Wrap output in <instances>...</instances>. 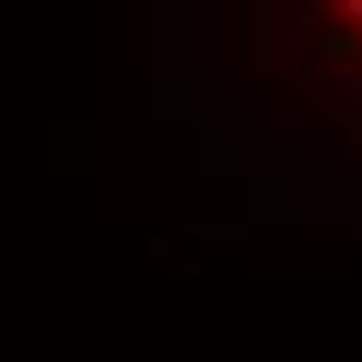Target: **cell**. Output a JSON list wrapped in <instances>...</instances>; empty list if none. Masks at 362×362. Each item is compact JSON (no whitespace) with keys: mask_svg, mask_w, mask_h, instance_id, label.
Instances as JSON below:
<instances>
[{"mask_svg":"<svg viewBox=\"0 0 362 362\" xmlns=\"http://www.w3.org/2000/svg\"><path fill=\"white\" fill-rule=\"evenodd\" d=\"M337 13H344L350 25H362V0H337Z\"/></svg>","mask_w":362,"mask_h":362,"instance_id":"1","label":"cell"},{"mask_svg":"<svg viewBox=\"0 0 362 362\" xmlns=\"http://www.w3.org/2000/svg\"><path fill=\"white\" fill-rule=\"evenodd\" d=\"M356 44H362V25H356Z\"/></svg>","mask_w":362,"mask_h":362,"instance_id":"2","label":"cell"}]
</instances>
